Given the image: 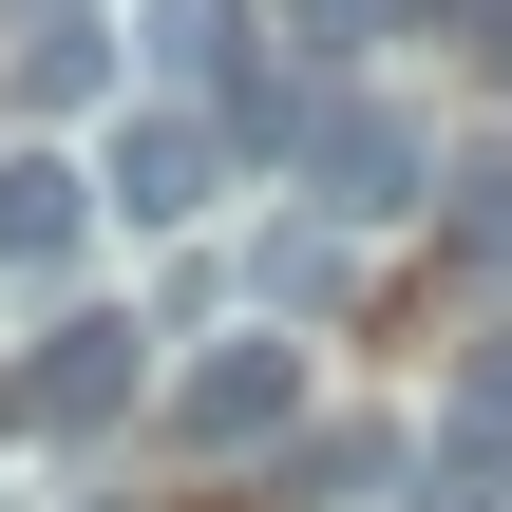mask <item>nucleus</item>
<instances>
[{"label":"nucleus","instance_id":"obj_1","mask_svg":"<svg viewBox=\"0 0 512 512\" xmlns=\"http://www.w3.org/2000/svg\"><path fill=\"white\" fill-rule=\"evenodd\" d=\"M171 437H190V456H285V437H304V342H285V323L209 342V361L171 380Z\"/></svg>","mask_w":512,"mask_h":512},{"label":"nucleus","instance_id":"obj_2","mask_svg":"<svg viewBox=\"0 0 512 512\" xmlns=\"http://www.w3.org/2000/svg\"><path fill=\"white\" fill-rule=\"evenodd\" d=\"M304 190H323V228H399V209L437 190V133H418L399 95H342V114L304 133Z\"/></svg>","mask_w":512,"mask_h":512},{"label":"nucleus","instance_id":"obj_3","mask_svg":"<svg viewBox=\"0 0 512 512\" xmlns=\"http://www.w3.org/2000/svg\"><path fill=\"white\" fill-rule=\"evenodd\" d=\"M0 418H19V437H114V418H133V323H114V304H57V342L0 380Z\"/></svg>","mask_w":512,"mask_h":512},{"label":"nucleus","instance_id":"obj_4","mask_svg":"<svg viewBox=\"0 0 512 512\" xmlns=\"http://www.w3.org/2000/svg\"><path fill=\"white\" fill-rule=\"evenodd\" d=\"M209 171H228V133H209L190 95H152V114H114L95 209H133V228H209Z\"/></svg>","mask_w":512,"mask_h":512},{"label":"nucleus","instance_id":"obj_5","mask_svg":"<svg viewBox=\"0 0 512 512\" xmlns=\"http://www.w3.org/2000/svg\"><path fill=\"white\" fill-rule=\"evenodd\" d=\"M95 247V152H0V285H57Z\"/></svg>","mask_w":512,"mask_h":512},{"label":"nucleus","instance_id":"obj_6","mask_svg":"<svg viewBox=\"0 0 512 512\" xmlns=\"http://www.w3.org/2000/svg\"><path fill=\"white\" fill-rule=\"evenodd\" d=\"M247 38H266L247 0H133V57H152L171 95H190V76H209V95H266V57H247Z\"/></svg>","mask_w":512,"mask_h":512},{"label":"nucleus","instance_id":"obj_7","mask_svg":"<svg viewBox=\"0 0 512 512\" xmlns=\"http://www.w3.org/2000/svg\"><path fill=\"white\" fill-rule=\"evenodd\" d=\"M399 494V437L361 418V437H304V512H380Z\"/></svg>","mask_w":512,"mask_h":512},{"label":"nucleus","instance_id":"obj_8","mask_svg":"<svg viewBox=\"0 0 512 512\" xmlns=\"http://www.w3.org/2000/svg\"><path fill=\"white\" fill-rule=\"evenodd\" d=\"M114 95V38L95 19H38V114H95Z\"/></svg>","mask_w":512,"mask_h":512},{"label":"nucleus","instance_id":"obj_9","mask_svg":"<svg viewBox=\"0 0 512 512\" xmlns=\"http://www.w3.org/2000/svg\"><path fill=\"white\" fill-rule=\"evenodd\" d=\"M512 456V342H475V380H456V475H494Z\"/></svg>","mask_w":512,"mask_h":512},{"label":"nucleus","instance_id":"obj_10","mask_svg":"<svg viewBox=\"0 0 512 512\" xmlns=\"http://www.w3.org/2000/svg\"><path fill=\"white\" fill-rule=\"evenodd\" d=\"M456 247L512 285V152H475V171H456Z\"/></svg>","mask_w":512,"mask_h":512}]
</instances>
